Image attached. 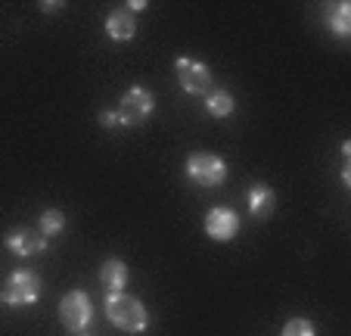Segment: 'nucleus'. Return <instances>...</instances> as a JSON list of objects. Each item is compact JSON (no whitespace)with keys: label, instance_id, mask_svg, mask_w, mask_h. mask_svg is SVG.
I'll use <instances>...</instances> for the list:
<instances>
[{"label":"nucleus","instance_id":"obj_15","mask_svg":"<svg viewBox=\"0 0 351 336\" xmlns=\"http://www.w3.org/2000/svg\"><path fill=\"white\" fill-rule=\"evenodd\" d=\"M280 336H317V330H314V324L308 317H292V321H286Z\"/></svg>","mask_w":351,"mask_h":336},{"label":"nucleus","instance_id":"obj_21","mask_svg":"<svg viewBox=\"0 0 351 336\" xmlns=\"http://www.w3.org/2000/svg\"><path fill=\"white\" fill-rule=\"evenodd\" d=\"M0 305H3V293H0Z\"/></svg>","mask_w":351,"mask_h":336},{"label":"nucleus","instance_id":"obj_8","mask_svg":"<svg viewBox=\"0 0 351 336\" xmlns=\"http://www.w3.org/2000/svg\"><path fill=\"white\" fill-rule=\"evenodd\" d=\"M3 246L19 258H32V256H40V252L47 249V237L38 231V227H13V231L3 237Z\"/></svg>","mask_w":351,"mask_h":336},{"label":"nucleus","instance_id":"obj_18","mask_svg":"<svg viewBox=\"0 0 351 336\" xmlns=\"http://www.w3.org/2000/svg\"><path fill=\"white\" fill-rule=\"evenodd\" d=\"M342 184L351 187V165L348 162H345V168H342Z\"/></svg>","mask_w":351,"mask_h":336},{"label":"nucleus","instance_id":"obj_17","mask_svg":"<svg viewBox=\"0 0 351 336\" xmlns=\"http://www.w3.org/2000/svg\"><path fill=\"white\" fill-rule=\"evenodd\" d=\"M62 7H66V3H40V10H44V13H60Z\"/></svg>","mask_w":351,"mask_h":336},{"label":"nucleus","instance_id":"obj_11","mask_svg":"<svg viewBox=\"0 0 351 336\" xmlns=\"http://www.w3.org/2000/svg\"><path fill=\"white\" fill-rule=\"evenodd\" d=\"M245 203H249V212H252L255 218H267L274 212V205H277V193H274L267 184H252Z\"/></svg>","mask_w":351,"mask_h":336},{"label":"nucleus","instance_id":"obj_6","mask_svg":"<svg viewBox=\"0 0 351 336\" xmlns=\"http://www.w3.org/2000/svg\"><path fill=\"white\" fill-rule=\"evenodd\" d=\"M156 112V100L153 93L146 91V87L134 85L128 87V93L121 97L119 103V115H121V125H143L149 115Z\"/></svg>","mask_w":351,"mask_h":336},{"label":"nucleus","instance_id":"obj_4","mask_svg":"<svg viewBox=\"0 0 351 336\" xmlns=\"http://www.w3.org/2000/svg\"><path fill=\"white\" fill-rule=\"evenodd\" d=\"M186 178L196 187H218L227 178V162L218 153H190L186 156Z\"/></svg>","mask_w":351,"mask_h":336},{"label":"nucleus","instance_id":"obj_13","mask_svg":"<svg viewBox=\"0 0 351 336\" xmlns=\"http://www.w3.org/2000/svg\"><path fill=\"white\" fill-rule=\"evenodd\" d=\"M233 109H237V100H233L227 91H215L212 87V93L206 97V112L208 115H212V119H230Z\"/></svg>","mask_w":351,"mask_h":336},{"label":"nucleus","instance_id":"obj_16","mask_svg":"<svg viewBox=\"0 0 351 336\" xmlns=\"http://www.w3.org/2000/svg\"><path fill=\"white\" fill-rule=\"evenodd\" d=\"M99 125H103V128H121L119 109H103V112H99Z\"/></svg>","mask_w":351,"mask_h":336},{"label":"nucleus","instance_id":"obj_1","mask_svg":"<svg viewBox=\"0 0 351 336\" xmlns=\"http://www.w3.org/2000/svg\"><path fill=\"white\" fill-rule=\"evenodd\" d=\"M106 317L112 327H119L121 333H143L149 327V311L131 293H109L106 299Z\"/></svg>","mask_w":351,"mask_h":336},{"label":"nucleus","instance_id":"obj_9","mask_svg":"<svg viewBox=\"0 0 351 336\" xmlns=\"http://www.w3.org/2000/svg\"><path fill=\"white\" fill-rule=\"evenodd\" d=\"M106 34H109V41H115V44L134 41V34H137V19H134L131 10L128 7L112 10V13L106 16Z\"/></svg>","mask_w":351,"mask_h":336},{"label":"nucleus","instance_id":"obj_5","mask_svg":"<svg viewBox=\"0 0 351 336\" xmlns=\"http://www.w3.org/2000/svg\"><path fill=\"white\" fill-rule=\"evenodd\" d=\"M60 321L72 333H84L93 321V302L84 290H72L60 299Z\"/></svg>","mask_w":351,"mask_h":336},{"label":"nucleus","instance_id":"obj_19","mask_svg":"<svg viewBox=\"0 0 351 336\" xmlns=\"http://www.w3.org/2000/svg\"><path fill=\"white\" fill-rule=\"evenodd\" d=\"M128 10H146V0H134V3H128Z\"/></svg>","mask_w":351,"mask_h":336},{"label":"nucleus","instance_id":"obj_10","mask_svg":"<svg viewBox=\"0 0 351 336\" xmlns=\"http://www.w3.org/2000/svg\"><path fill=\"white\" fill-rule=\"evenodd\" d=\"M99 280H103V287L109 293H121L128 287V280H131V271H128V265L121 258H106L103 268H99Z\"/></svg>","mask_w":351,"mask_h":336},{"label":"nucleus","instance_id":"obj_14","mask_svg":"<svg viewBox=\"0 0 351 336\" xmlns=\"http://www.w3.org/2000/svg\"><path fill=\"white\" fill-rule=\"evenodd\" d=\"M38 231L44 234L47 240L60 237V234L66 231V215H62L60 209H44V212H40V221H38Z\"/></svg>","mask_w":351,"mask_h":336},{"label":"nucleus","instance_id":"obj_2","mask_svg":"<svg viewBox=\"0 0 351 336\" xmlns=\"http://www.w3.org/2000/svg\"><path fill=\"white\" fill-rule=\"evenodd\" d=\"M3 302L10 309H28V305H38L40 293H44V284H40V277L28 268H19L7 277V284H3Z\"/></svg>","mask_w":351,"mask_h":336},{"label":"nucleus","instance_id":"obj_3","mask_svg":"<svg viewBox=\"0 0 351 336\" xmlns=\"http://www.w3.org/2000/svg\"><path fill=\"white\" fill-rule=\"evenodd\" d=\"M174 75H178L186 97H208L212 93V69L196 56H178L174 60Z\"/></svg>","mask_w":351,"mask_h":336},{"label":"nucleus","instance_id":"obj_12","mask_svg":"<svg viewBox=\"0 0 351 336\" xmlns=\"http://www.w3.org/2000/svg\"><path fill=\"white\" fill-rule=\"evenodd\" d=\"M326 28H330L339 41H345L351 34V3L348 0H339L336 7L326 13Z\"/></svg>","mask_w":351,"mask_h":336},{"label":"nucleus","instance_id":"obj_20","mask_svg":"<svg viewBox=\"0 0 351 336\" xmlns=\"http://www.w3.org/2000/svg\"><path fill=\"white\" fill-rule=\"evenodd\" d=\"M75 336H93V333H87V330H84V333H75Z\"/></svg>","mask_w":351,"mask_h":336},{"label":"nucleus","instance_id":"obj_7","mask_svg":"<svg viewBox=\"0 0 351 336\" xmlns=\"http://www.w3.org/2000/svg\"><path fill=\"white\" fill-rule=\"evenodd\" d=\"M239 215L230 209V205H215L212 212L206 215V221H202V227H206V234L215 240V243H230L233 237L239 234Z\"/></svg>","mask_w":351,"mask_h":336}]
</instances>
